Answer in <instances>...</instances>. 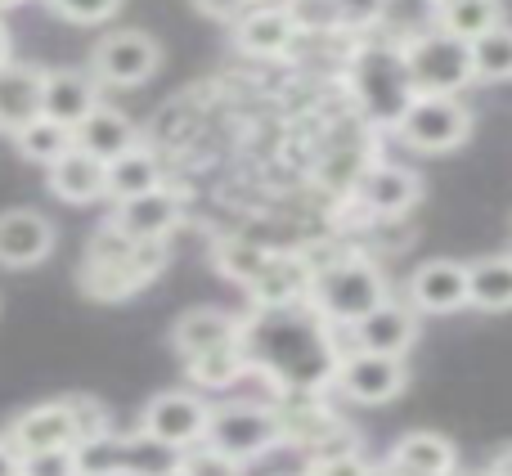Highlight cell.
<instances>
[{"mask_svg": "<svg viewBox=\"0 0 512 476\" xmlns=\"http://www.w3.org/2000/svg\"><path fill=\"white\" fill-rule=\"evenodd\" d=\"M333 382L342 387L346 400L355 405H387L405 391L409 369L400 355H373V351H351V355H337V369Z\"/></svg>", "mask_w": 512, "mask_h": 476, "instance_id": "7", "label": "cell"}, {"mask_svg": "<svg viewBox=\"0 0 512 476\" xmlns=\"http://www.w3.org/2000/svg\"><path fill=\"white\" fill-rule=\"evenodd\" d=\"M162 476H189V472H185V468H180V463H176V468H167Z\"/></svg>", "mask_w": 512, "mask_h": 476, "instance_id": "43", "label": "cell"}, {"mask_svg": "<svg viewBox=\"0 0 512 476\" xmlns=\"http://www.w3.org/2000/svg\"><path fill=\"white\" fill-rule=\"evenodd\" d=\"M234 41H239L243 54L252 59H279V54L292 50L297 41V27H292L288 9L279 5H252L234 18Z\"/></svg>", "mask_w": 512, "mask_h": 476, "instance_id": "16", "label": "cell"}, {"mask_svg": "<svg viewBox=\"0 0 512 476\" xmlns=\"http://www.w3.org/2000/svg\"><path fill=\"white\" fill-rule=\"evenodd\" d=\"M468 306L486 310V315H504L512 306V261L508 256H486V261L468 265Z\"/></svg>", "mask_w": 512, "mask_h": 476, "instance_id": "25", "label": "cell"}, {"mask_svg": "<svg viewBox=\"0 0 512 476\" xmlns=\"http://www.w3.org/2000/svg\"><path fill=\"white\" fill-rule=\"evenodd\" d=\"M158 59H162L158 41H153V36H144V32H131V27L108 32L104 41L95 45V54H90L95 77L104 81V86H140V81L153 77Z\"/></svg>", "mask_w": 512, "mask_h": 476, "instance_id": "8", "label": "cell"}, {"mask_svg": "<svg viewBox=\"0 0 512 476\" xmlns=\"http://www.w3.org/2000/svg\"><path fill=\"white\" fill-rule=\"evenodd\" d=\"M351 95L355 108L369 126L378 131H396L400 113L414 99V86H409L405 72V54L387 41H369L351 54Z\"/></svg>", "mask_w": 512, "mask_h": 476, "instance_id": "3", "label": "cell"}, {"mask_svg": "<svg viewBox=\"0 0 512 476\" xmlns=\"http://www.w3.org/2000/svg\"><path fill=\"white\" fill-rule=\"evenodd\" d=\"M391 468L405 476H454L459 454H454V441L436 432H409L391 450Z\"/></svg>", "mask_w": 512, "mask_h": 476, "instance_id": "23", "label": "cell"}, {"mask_svg": "<svg viewBox=\"0 0 512 476\" xmlns=\"http://www.w3.org/2000/svg\"><path fill=\"white\" fill-rule=\"evenodd\" d=\"M14 144H18L23 158L45 162V167H50L63 149H72V131L68 126H59V122H50V117H32L27 126H18L14 131Z\"/></svg>", "mask_w": 512, "mask_h": 476, "instance_id": "28", "label": "cell"}, {"mask_svg": "<svg viewBox=\"0 0 512 476\" xmlns=\"http://www.w3.org/2000/svg\"><path fill=\"white\" fill-rule=\"evenodd\" d=\"M0 476H18V454L0 441Z\"/></svg>", "mask_w": 512, "mask_h": 476, "instance_id": "40", "label": "cell"}, {"mask_svg": "<svg viewBox=\"0 0 512 476\" xmlns=\"http://www.w3.org/2000/svg\"><path fill=\"white\" fill-rule=\"evenodd\" d=\"M468 306V265L459 261H427L409 279V310L414 315H450Z\"/></svg>", "mask_w": 512, "mask_h": 476, "instance_id": "13", "label": "cell"}, {"mask_svg": "<svg viewBox=\"0 0 512 476\" xmlns=\"http://www.w3.org/2000/svg\"><path fill=\"white\" fill-rule=\"evenodd\" d=\"M306 301L328 328H351L378 301H387V279H382V270L369 256H342V261L310 270Z\"/></svg>", "mask_w": 512, "mask_h": 476, "instance_id": "2", "label": "cell"}, {"mask_svg": "<svg viewBox=\"0 0 512 476\" xmlns=\"http://www.w3.org/2000/svg\"><path fill=\"white\" fill-rule=\"evenodd\" d=\"M41 90H45L41 68L18 63V59L0 63V131L14 135L18 126H27L32 117H41Z\"/></svg>", "mask_w": 512, "mask_h": 476, "instance_id": "17", "label": "cell"}, {"mask_svg": "<svg viewBox=\"0 0 512 476\" xmlns=\"http://www.w3.org/2000/svg\"><path fill=\"white\" fill-rule=\"evenodd\" d=\"M9 5H18V0H0V9H9Z\"/></svg>", "mask_w": 512, "mask_h": 476, "instance_id": "44", "label": "cell"}, {"mask_svg": "<svg viewBox=\"0 0 512 476\" xmlns=\"http://www.w3.org/2000/svg\"><path fill=\"white\" fill-rule=\"evenodd\" d=\"M346 333H351L355 351L400 355V360H405V351L418 337V315L409 306H400V301H378V306H373L364 319H355Z\"/></svg>", "mask_w": 512, "mask_h": 476, "instance_id": "12", "label": "cell"}, {"mask_svg": "<svg viewBox=\"0 0 512 476\" xmlns=\"http://www.w3.org/2000/svg\"><path fill=\"white\" fill-rule=\"evenodd\" d=\"M387 0H337V23L342 27H369L382 18Z\"/></svg>", "mask_w": 512, "mask_h": 476, "instance_id": "38", "label": "cell"}, {"mask_svg": "<svg viewBox=\"0 0 512 476\" xmlns=\"http://www.w3.org/2000/svg\"><path fill=\"white\" fill-rule=\"evenodd\" d=\"M468 63H472V81H508L512 77L508 23H495L490 32H481L477 41H468Z\"/></svg>", "mask_w": 512, "mask_h": 476, "instance_id": "27", "label": "cell"}, {"mask_svg": "<svg viewBox=\"0 0 512 476\" xmlns=\"http://www.w3.org/2000/svg\"><path fill=\"white\" fill-rule=\"evenodd\" d=\"M194 5L203 9L207 18H216V23H234L243 9H252V0H194Z\"/></svg>", "mask_w": 512, "mask_h": 476, "instance_id": "39", "label": "cell"}, {"mask_svg": "<svg viewBox=\"0 0 512 476\" xmlns=\"http://www.w3.org/2000/svg\"><path fill=\"white\" fill-rule=\"evenodd\" d=\"M5 59H9V32L0 27V63H5Z\"/></svg>", "mask_w": 512, "mask_h": 476, "instance_id": "42", "label": "cell"}, {"mask_svg": "<svg viewBox=\"0 0 512 476\" xmlns=\"http://www.w3.org/2000/svg\"><path fill=\"white\" fill-rule=\"evenodd\" d=\"M203 427H207V405L194 391H162L144 409L140 432L171 445V450H189V445L203 441Z\"/></svg>", "mask_w": 512, "mask_h": 476, "instance_id": "9", "label": "cell"}, {"mask_svg": "<svg viewBox=\"0 0 512 476\" xmlns=\"http://www.w3.org/2000/svg\"><path fill=\"white\" fill-rule=\"evenodd\" d=\"M486 476H508V450H499V454H495V468H490Z\"/></svg>", "mask_w": 512, "mask_h": 476, "instance_id": "41", "label": "cell"}, {"mask_svg": "<svg viewBox=\"0 0 512 476\" xmlns=\"http://www.w3.org/2000/svg\"><path fill=\"white\" fill-rule=\"evenodd\" d=\"M45 180H50V194L63 198L68 207H86V203H95V198H104V162L81 153L77 144L63 149L59 158L50 162Z\"/></svg>", "mask_w": 512, "mask_h": 476, "instance_id": "20", "label": "cell"}, {"mask_svg": "<svg viewBox=\"0 0 512 476\" xmlns=\"http://www.w3.org/2000/svg\"><path fill=\"white\" fill-rule=\"evenodd\" d=\"M256 306H288V301H306V288H310V265L301 256H288V252H265L261 270L256 279L248 283Z\"/></svg>", "mask_w": 512, "mask_h": 476, "instance_id": "21", "label": "cell"}, {"mask_svg": "<svg viewBox=\"0 0 512 476\" xmlns=\"http://www.w3.org/2000/svg\"><path fill=\"white\" fill-rule=\"evenodd\" d=\"M239 351L248 369L265 373L279 391H319L337 369L333 328L310 310V301L256 306L252 319H239Z\"/></svg>", "mask_w": 512, "mask_h": 476, "instance_id": "1", "label": "cell"}, {"mask_svg": "<svg viewBox=\"0 0 512 476\" xmlns=\"http://www.w3.org/2000/svg\"><path fill=\"white\" fill-rule=\"evenodd\" d=\"M477 476H481V472H477Z\"/></svg>", "mask_w": 512, "mask_h": 476, "instance_id": "45", "label": "cell"}, {"mask_svg": "<svg viewBox=\"0 0 512 476\" xmlns=\"http://www.w3.org/2000/svg\"><path fill=\"white\" fill-rule=\"evenodd\" d=\"M436 18H441V32H450L454 41H477L481 32L504 23V9L499 0H441Z\"/></svg>", "mask_w": 512, "mask_h": 476, "instance_id": "26", "label": "cell"}, {"mask_svg": "<svg viewBox=\"0 0 512 476\" xmlns=\"http://www.w3.org/2000/svg\"><path fill=\"white\" fill-rule=\"evenodd\" d=\"M72 144L108 167L117 153H126L135 144V126H131V117H126V113L99 104L95 113H86L77 126H72Z\"/></svg>", "mask_w": 512, "mask_h": 476, "instance_id": "22", "label": "cell"}, {"mask_svg": "<svg viewBox=\"0 0 512 476\" xmlns=\"http://www.w3.org/2000/svg\"><path fill=\"white\" fill-rule=\"evenodd\" d=\"M239 342V319L225 315V310H212V306H198V310H185V315L171 324V346H176L185 360L203 351H221V346H234Z\"/></svg>", "mask_w": 512, "mask_h": 476, "instance_id": "19", "label": "cell"}, {"mask_svg": "<svg viewBox=\"0 0 512 476\" xmlns=\"http://www.w3.org/2000/svg\"><path fill=\"white\" fill-rule=\"evenodd\" d=\"M185 369L198 387H234V382L248 373V360H243L239 342H234V346H221V351L194 355V360H185Z\"/></svg>", "mask_w": 512, "mask_h": 476, "instance_id": "29", "label": "cell"}, {"mask_svg": "<svg viewBox=\"0 0 512 476\" xmlns=\"http://www.w3.org/2000/svg\"><path fill=\"white\" fill-rule=\"evenodd\" d=\"M283 441V423H279V409L270 405H221V409H207V427H203V445H212L216 454L234 463H252L261 454H270L274 445Z\"/></svg>", "mask_w": 512, "mask_h": 476, "instance_id": "4", "label": "cell"}, {"mask_svg": "<svg viewBox=\"0 0 512 476\" xmlns=\"http://www.w3.org/2000/svg\"><path fill=\"white\" fill-rule=\"evenodd\" d=\"M54 14H63L68 23H108L122 9V0H45Z\"/></svg>", "mask_w": 512, "mask_h": 476, "instance_id": "36", "label": "cell"}, {"mask_svg": "<svg viewBox=\"0 0 512 476\" xmlns=\"http://www.w3.org/2000/svg\"><path fill=\"white\" fill-rule=\"evenodd\" d=\"M288 18L297 32H337V0H288Z\"/></svg>", "mask_w": 512, "mask_h": 476, "instance_id": "32", "label": "cell"}, {"mask_svg": "<svg viewBox=\"0 0 512 476\" xmlns=\"http://www.w3.org/2000/svg\"><path fill=\"white\" fill-rule=\"evenodd\" d=\"M180 468L189 476H243V463L225 459V454H216L212 445H189V454H180Z\"/></svg>", "mask_w": 512, "mask_h": 476, "instance_id": "34", "label": "cell"}, {"mask_svg": "<svg viewBox=\"0 0 512 476\" xmlns=\"http://www.w3.org/2000/svg\"><path fill=\"white\" fill-rule=\"evenodd\" d=\"M63 405H68V418H72V432H77V441H95V436L113 432V423H108V409L99 405L95 396H68Z\"/></svg>", "mask_w": 512, "mask_h": 476, "instance_id": "31", "label": "cell"}, {"mask_svg": "<svg viewBox=\"0 0 512 476\" xmlns=\"http://www.w3.org/2000/svg\"><path fill=\"white\" fill-rule=\"evenodd\" d=\"M54 252V225L45 216L14 207L0 212V265L5 270H27V265L45 261Z\"/></svg>", "mask_w": 512, "mask_h": 476, "instance_id": "15", "label": "cell"}, {"mask_svg": "<svg viewBox=\"0 0 512 476\" xmlns=\"http://www.w3.org/2000/svg\"><path fill=\"white\" fill-rule=\"evenodd\" d=\"M396 135L418 153H450L472 135V113L459 95H414L400 113Z\"/></svg>", "mask_w": 512, "mask_h": 476, "instance_id": "6", "label": "cell"}, {"mask_svg": "<svg viewBox=\"0 0 512 476\" xmlns=\"http://www.w3.org/2000/svg\"><path fill=\"white\" fill-rule=\"evenodd\" d=\"M216 261H221V270L230 274V279L239 283H252L256 270H261L265 252L256 243H243V238H230V243H221V252H216Z\"/></svg>", "mask_w": 512, "mask_h": 476, "instance_id": "33", "label": "cell"}, {"mask_svg": "<svg viewBox=\"0 0 512 476\" xmlns=\"http://www.w3.org/2000/svg\"><path fill=\"white\" fill-rule=\"evenodd\" d=\"M180 212H185V198H180L176 189L158 185V189H149V194H135V198H126V203H117L108 225H113L117 234H126L131 243H149V238H167L176 230Z\"/></svg>", "mask_w": 512, "mask_h": 476, "instance_id": "11", "label": "cell"}, {"mask_svg": "<svg viewBox=\"0 0 512 476\" xmlns=\"http://www.w3.org/2000/svg\"><path fill=\"white\" fill-rule=\"evenodd\" d=\"M99 108V90L86 72H72V68H59V72H45V90H41V117L59 126H77L86 113Z\"/></svg>", "mask_w": 512, "mask_h": 476, "instance_id": "18", "label": "cell"}, {"mask_svg": "<svg viewBox=\"0 0 512 476\" xmlns=\"http://www.w3.org/2000/svg\"><path fill=\"white\" fill-rule=\"evenodd\" d=\"M351 194L369 216H405L409 207L423 198V180L409 167L378 162V167H364L360 176L351 180Z\"/></svg>", "mask_w": 512, "mask_h": 476, "instance_id": "10", "label": "cell"}, {"mask_svg": "<svg viewBox=\"0 0 512 476\" xmlns=\"http://www.w3.org/2000/svg\"><path fill=\"white\" fill-rule=\"evenodd\" d=\"M5 445L14 454H41V450H72L77 445V432H72V418L63 400H50V405H36L27 414L14 418V427L5 432Z\"/></svg>", "mask_w": 512, "mask_h": 476, "instance_id": "14", "label": "cell"}, {"mask_svg": "<svg viewBox=\"0 0 512 476\" xmlns=\"http://www.w3.org/2000/svg\"><path fill=\"white\" fill-rule=\"evenodd\" d=\"M405 72L414 95H459L472 81L468 63V41H454L450 32H423L405 45Z\"/></svg>", "mask_w": 512, "mask_h": 476, "instance_id": "5", "label": "cell"}, {"mask_svg": "<svg viewBox=\"0 0 512 476\" xmlns=\"http://www.w3.org/2000/svg\"><path fill=\"white\" fill-rule=\"evenodd\" d=\"M180 463V450H171V445L153 441V436H131V441H122V468L140 472V476H162L167 468H176Z\"/></svg>", "mask_w": 512, "mask_h": 476, "instance_id": "30", "label": "cell"}, {"mask_svg": "<svg viewBox=\"0 0 512 476\" xmlns=\"http://www.w3.org/2000/svg\"><path fill=\"white\" fill-rule=\"evenodd\" d=\"M306 476H373L364 454H337V459H310Z\"/></svg>", "mask_w": 512, "mask_h": 476, "instance_id": "37", "label": "cell"}, {"mask_svg": "<svg viewBox=\"0 0 512 476\" xmlns=\"http://www.w3.org/2000/svg\"><path fill=\"white\" fill-rule=\"evenodd\" d=\"M18 476H77V459H72V450L18 454Z\"/></svg>", "mask_w": 512, "mask_h": 476, "instance_id": "35", "label": "cell"}, {"mask_svg": "<svg viewBox=\"0 0 512 476\" xmlns=\"http://www.w3.org/2000/svg\"><path fill=\"white\" fill-rule=\"evenodd\" d=\"M158 185H162V167L149 149H140V144H131V149L117 153V158L104 167V198H113V203H126V198H135V194H149V189H158Z\"/></svg>", "mask_w": 512, "mask_h": 476, "instance_id": "24", "label": "cell"}]
</instances>
